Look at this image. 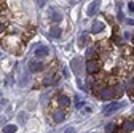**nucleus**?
Wrapping results in <instances>:
<instances>
[{
	"instance_id": "obj_1",
	"label": "nucleus",
	"mask_w": 134,
	"mask_h": 133,
	"mask_svg": "<svg viewBox=\"0 0 134 133\" xmlns=\"http://www.w3.org/2000/svg\"><path fill=\"white\" fill-rule=\"evenodd\" d=\"M100 68H102V64H100V61H99V59H96V58H93V59H86L85 69H86V72H88L90 75L97 74V72L100 71Z\"/></svg>"
},
{
	"instance_id": "obj_2",
	"label": "nucleus",
	"mask_w": 134,
	"mask_h": 133,
	"mask_svg": "<svg viewBox=\"0 0 134 133\" xmlns=\"http://www.w3.org/2000/svg\"><path fill=\"white\" fill-rule=\"evenodd\" d=\"M116 95V90L115 87L109 85V87H102L99 91H97V96L102 99V101H109V99H113V96Z\"/></svg>"
},
{
	"instance_id": "obj_3",
	"label": "nucleus",
	"mask_w": 134,
	"mask_h": 133,
	"mask_svg": "<svg viewBox=\"0 0 134 133\" xmlns=\"http://www.w3.org/2000/svg\"><path fill=\"white\" fill-rule=\"evenodd\" d=\"M123 106V103H120V101H113V103H110V104H107L105 108H104V115H110V114H113V112H116L120 108Z\"/></svg>"
},
{
	"instance_id": "obj_4",
	"label": "nucleus",
	"mask_w": 134,
	"mask_h": 133,
	"mask_svg": "<svg viewBox=\"0 0 134 133\" xmlns=\"http://www.w3.org/2000/svg\"><path fill=\"white\" fill-rule=\"evenodd\" d=\"M121 128L126 133H134V119H125L121 122Z\"/></svg>"
},
{
	"instance_id": "obj_5",
	"label": "nucleus",
	"mask_w": 134,
	"mask_h": 133,
	"mask_svg": "<svg viewBox=\"0 0 134 133\" xmlns=\"http://www.w3.org/2000/svg\"><path fill=\"white\" fill-rule=\"evenodd\" d=\"M48 53H49V50H48V47H45V45L37 47L35 52H34V55H35L37 58H45V56H48Z\"/></svg>"
},
{
	"instance_id": "obj_6",
	"label": "nucleus",
	"mask_w": 134,
	"mask_h": 133,
	"mask_svg": "<svg viewBox=\"0 0 134 133\" xmlns=\"http://www.w3.org/2000/svg\"><path fill=\"white\" fill-rule=\"evenodd\" d=\"M70 68H72V71L78 75L80 72H81V59L80 58H75V59H72V63H70Z\"/></svg>"
},
{
	"instance_id": "obj_7",
	"label": "nucleus",
	"mask_w": 134,
	"mask_h": 133,
	"mask_svg": "<svg viewBox=\"0 0 134 133\" xmlns=\"http://www.w3.org/2000/svg\"><path fill=\"white\" fill-rule=\"evenodd\" d=\"M104 27H105V24H104V23H100V21H94V23H93V26H91V32H93V34H99V32H102V30H104Z\"/></svg>"
},
{
	"instance_id": "obj_8",
	"label": "nucleus",
	"mask_w": 134,
	"mask_h": 133,
	"mask_svg": "<svg viewBox=\"0 0 134 133\" xmlns=\"http://www.w3.org/2000/svg\"><path fill=\"white\" fill-rule=\"evenodd\" d=\"M53 120H54L56 124H59V122L64 120V112H62V109H56V111H53Z\"/></svg>"
},
{
	"instance_id": "obj_9",
	"label": "nucleus",
	"mask_w": 134,
	"mask_h": 133,
	"mask_svg": "<svg viewBox=\"0 0 134 133\" xmlns=\"http://www.w3.org/2000/svg\"><path fill=\"white\" fill-rule=\"evenodd\" d=\"M125 88L128 93H134V79L132 77H128L125 80Z\"/></svg>"
},
{
	"instance_id": "obj_10",
	"label": "nucleus",
	"mask_w": 134,
	"mask_h": 133,
	"mask_svg": "<svg viewBox=\"0 0 134 133\" xmlns=\"http://www.w3.org/2000/svg\"><path fill=\"white\" fill-rule=\"evenodd\" d=\"M29 69H30L32 72L42 71V69H43V64H42V63H38V61H30V63H29Z\"/></svg>"
},
{
	"instance_id": "obj_11",
	"label": "nucleus",
	"mask_w": 134,
	"mask_h": 133,
	"mask_svg": "<svg viewBox=\"0 0 134 133\" xmlns=\"http://www.w3.org/2000/svg\"><path fill=\"white\" fill-rule=\"evenodd\" d=\"M59 104H61L62 108H69V106H70V99H69V96L59 95Z\"/></svg>"
},
{
	"instance_id": "obj_12",
	"label": "nucleus",
	"mask_w": 134,
	"mask_h": 133,
	"mask_svg": "<svg viewBox=\"0 0 134 133\" xmlns=\"http://www.w3.org/2000/svg\"><path fill=\"white\" fill-rule=\"evenodd\" d=\"M61 34H62V30H61L58 26H54V27H51V29H49V35H51V37H54V39H59V37H61Z\"/></svg>"
},
{
	"instance_id": "obj_13",
	"label": "nucleus",
	"mask_w": 134,
	"mask_h": 133,
	"mask_svg": "<svg viewBox=\"0 0 134 133\" xmlns=\"http://www.w3.org/2000/svg\"><path fill=\"white\" fill-rule=\"evenodd\" d=\"M97 5H99V0H94V2L91 3V7L88 8V16H93V14L96 13V10H97Z\"/></svg>"
},
{
	"instance_id": "obj_14",
	"label": "nucleus",
	"mask_w": 134,
	"mask_h": 133,
	"mask_svg": "<svg viewBox=\"0 0 134 133\" xmlns=\"http://www.w3.org/2000/svg\"><path fill=\"white\" fill-rule=\"evenodd\" d=\"M113 131H116V124H115V122L107 124V125H105V133H113Z\"/></svg>"
},
{
	"instance_id": "obj_15",
	"label": "nucleus",
	"mask_w": 134,
	"mask_h": 133,
	"mask_svg": "<svg viewBox=\"0 0 134 133\" xmlns=\"http://www.w3.org/2000/svg\"><path fill=\"white\" fill-rule=\"evenodd\" d=\"M49 13H51V16H53L51 19H53L54 23H59V21L62 19V14H61V13H58V11H49Z\"/></svg>"
},
{
	"instance_id": "obj_16",
	"label": "nucleus",
	"mask_w": 134,
	"mask_h": 133,
	"mask_svg": "<svg viewBox=\"0 0 134 133\" xmlns=\"http://www.w3.org/2000/svg\"><path fill=\"white\" fill-rule=\"evenodd\" d=\"M86 56H88V59H93V58L96 56V48H94V47H91V48L86 50Z\"/></svg>"
},
{
	"instance_id": "obj_17",
	"label": "nucleus",
	"mask_w": 134,
	"mask_h": 133,
	"mask_svg": "<svg viewBox=\"0 0 134 133\" xmlns=\"http://www.w3.org/2000/svg\"><path fill=\"white\" fill-rule=\"evenodd\" d=\"M16 130H18V127H16V125H7L3 128V133H14Z\"/></svg>"
},
{
	"instance_id": "obj_18",
	"label": "nucleus",
	"mask_w": 134,
	"mask_h": 133,
	"mask_svg": "<svg viewBox=\"0 0 134 133\" xmlns=\"http://www.w3.org/2000/svg\"><path fill=\"white\" fill-rule=\"evenodd\" d=\"M75 103H77V104H75V108H77V109H80V108L83 106V101H81L78 96H75Z\"/></svg>"
},
{
	"instance_id": "obj_19",
	"label": "nucleus",
	"mask_w": 134,
	"mask_h": 133,
	"mask_svg": "<svg viewBox=\"0 0 134 133\" xmlns=\"http://www.w3.org/2000/svg\"><path fill=\"white\" fill-rule=\"evenodd\" d=\"M86 40H88V39H86V35L80 37V43H78V45H80V47H85V45H86Z\"/></svg>"
},
{
	"instance_id": "obj_20",
	"label": "nucleus",
	"mask_w": 134,
	"mask_h": 133,
	"mask_svg": "<svg viewBox=\"0 0 134 133\" xmlns=\"http://www.w3.org/2000/svg\"><path fill=\"white\" fill-rule=\"evenodd\" d=\"M128 8H129L131 13H134V2H129V3H128Z\"/></svg>"
},
{
	"instance_id": "obj_21",
	"label": "nucleus",
	"mask_w": 134,
	"mask_h": 133,
	"mask_svg": "<svg viewBox=\"0 0 134 133\" xmlns=\"http://www.w3.org/2000/svg\"><path fill=\"white\" fill-rule=\"evenodd\" d=\"M46 5V0H38V7H45Z\"/></svg>"
},
{
	"instance_id": "obj_22",
	"label": "nucleus",
	"mask_w": 134,
	"mask_h": 133,
	"mask_svg": "<svg viewBox=\"0 0 134 133\" xmlns=\"http://www.w3.org/2000/svg\"><path fill=\"white\" fill-rule=\"evenodd\" d=\"M65 133H75V130H74L72 127H69V128H67V130H65Z\"/></svg>"
},
{
	"instance_id": "obj_23",
	"label": "nucleus",
	"mask_w": 134,
	"mask_h": 133,
	"mask_svg": "<svg viewBox=\"0 0 134 133\" xmlns=\"http://www.w3.org/2000/svg\"><path fill=\"white\" fill-rule=\"evenodd\" d=\"M125 39H131V34H129V32H125Z\"/></svg>"
},
{
	"instance_id": "obj_24",
	"label": "nucleus",
	"mask_w": 134,
	"mask_h": 133,
	"mask_svg": "<svg viewBox=\"0 0 134 133\" xmlns=\"http://www.w3.org/2000/svg\"><path fill=\"white\" fill-rule=\"evenodd\" d=\"M2 32H3V24L0 23V34H2Z\"/></svg>"
},
{
	"instance_id": "obj_25",
	"label": "nucleus",
	"mask_w": 134,
	"mask_h": 133,
	"mask_svg": "<svg viewBox=\"0 0 134 133\" xmlns=\"http://www.w3.org/2000/svg\"><path fill=\"white\" fill-rule=\"evenodd\" d=\"M116 133H126V131H125L123 128H120V130H116Z\"/></svg>"
},
{
	"instance_id": "obj_26",
	"label": "nucleus",
	"mask_w": 134,
	"mask_h": 133,
	"mask_svg": "<svg viewBox=\"0 0 134 133\" xmlns=\"http://www.w3.org/2000/svg\"><path fill=\"white\" fill-rule=\"evenodd\" d=\"M132 43H134V37H132Z\"/></svg>"
},
{
	"instance_id": "obj_27",
	"label": "nucleus",
	"mask_w": 134,
	"mask_h": 133,
	"mask_svg": "<svg viewBox=\"0 0 134 133\" xmlns=\"http://www.w3.org/2000/svg\"><path fill=\"white\" fill-rule=\"evenodd\" d=\"M0 95H2V91H0Z\"/></svg>"
}]
</instances>
